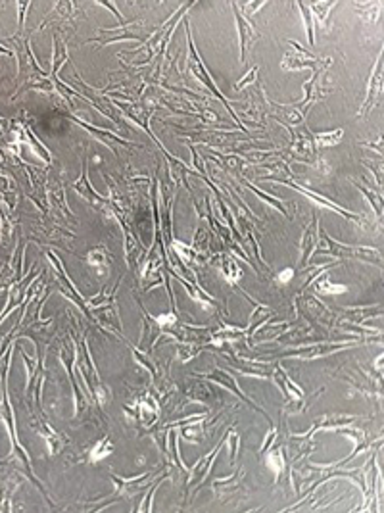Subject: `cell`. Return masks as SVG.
I'll list each match as a JSON object with an SVG mask.
<instances>
[{
    "mask_svg": "<svg viewBox=\"0 0 384 513\" xmlns=\"http://www.w3.org/2000/svg\"><path fill=\"white\" fill-rule=\"evenodd\" d=\"M43 435H45V439H46V446H48L50 455H56L58 450L62 448V444H64V439H62L60 435H56L48 425H46V431H43Z\"/></svg>",
    "mask_w": 384,
    "mask_h": 513,
    "instance_id": "1",
    "label": "cell"
},
{
    "mask_svg": "<svg viewBox=\"0 0 384 513\" xmlns=\"http://www.w3.org/2000/svg\"><path fill=\"white\" fill-rule=\"evenodd\" d=\"M89 264L98 271V273H102L104 269H106V265H108V258H106V252L104 250H92L89 254Z\"/></svg>",
    "mask_w": 384,
    "mask_h": 513,
    "instance_id": "2",
    "label": "cell"
},
{
    "mask_svg": "<svg viewBox=\"0 0 384 513\" xmlns=\"http://www.w3.org/2000/svg\"><path fill=\"white\" fill-rule=\"evenodd\" d=\"M237 19H238V25H240V41H242V56H244V50H246V43L250 41V37H256V33L252 31V27L248 23H244V19L240 17V14L237 12Z\"/></svg>",
    "mask_w": 384,
    "mask_h": 513,
    "instance_id": "3",
    "label": "cell"
},
{
    "mask_svg": "<svg viewBox=\"0 0 384 513\" xmlns=\"http://www.w3.org/2000/svg\"><path fill=\"white\" fill-rule=\"evenodd\" d=\"M223 275H225L227 281L235 283V281L240 277V269L235 265V262H225V264H223Z\"/></svg>",
    "mask_w": 384,
    "mask_h": 513,
    "instance_id": "4",
    "label": "cell"
},
{
    "mask_svg": "<svg viewBox=\"0 0 384 513\" xmlns=\"http://www.w3.org/2000/svg\"><path fill=\"white\" fill-rule=\"evenodd\" d=\"M319 291L336 294V293H346V287H342V285H330V283H326V279H325V281L319 283Z\"/></svg>",
    "mask_w": 384,
    "mask_h": 513,
    "instance_id": "5",
    "label": "cell"
},
{
    "mask_svg": "<svg viewBox=\"0 0 384 513\" xmlns=\"http://www.w3.org/2000/svg\"><path fill=\"white\" fill-rule=\"evenodd\" d=\"M106 442H108V440L98 442V446L92 450V459H102V457H106V455H108V452H110V446L106 448Z\"/></svg>",
    "mask_w": 384,
    "mask_h": 513,
    "instance_id": "6",
    "label": "cell"
},
{
    "mask_svg": "<svg viewBox=\"0 0 384 513\" xmlns=\"http://www.w3.org/2000/svg\"><path fill=\"white\" fill-rule=\"evenodd\" d=\"M156 323L163 329V327H167V325H173V323H175V315H173V313H163V315H158V317H156Z\"/></svg>",
    "mask_w": 384,
    "mask_h": 513,
    "instance_id": "7",
    "label": "cell"
},
{
    "mask_svg": "<svg viewBox=\"0 0 384 513\" xmlns=\"http://www.w3.org/2000/svg\"><path fill=\"white\" fill-rule=\"evenodd\" d=\"M277 279H279V283H282V285H284V283H288V281L292 279V269H284Z\"/></svg>",
    "mask_w": 384,
    "mask_h": 513,
    "instance_id": "8",
    "label": "cell"
},
{
    "mask_svg": "<svg viewBox=\"0 0 384 513\" xmlns=\"http://www.w3.org/2000/svg\"><path fill=\"white\" fill-rule=\"evenodd\" d=\"M17 6H19V8H25V6H27V4H17ZM19 23H23V12H21V14H19Z\"/></svg>",
    "mask_w": 384,
    "mask_h": 513,
    "instance_id": "9",
    "label": "cell"
}]
</instances>
